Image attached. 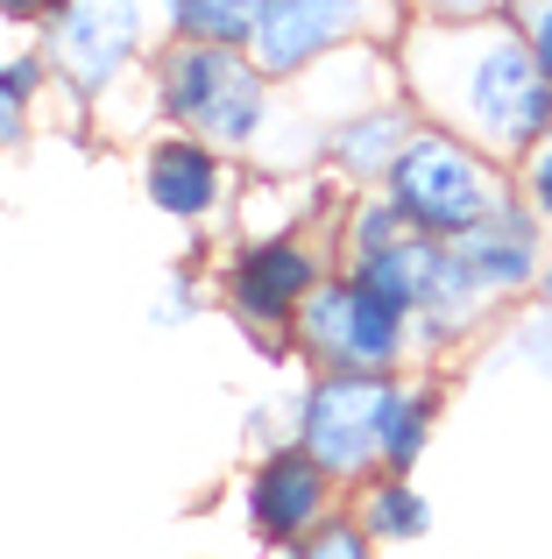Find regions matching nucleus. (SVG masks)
I'll use <instances>...</instances> for the list:
<instances>
[{
  "mask_svg": "<svg viewBox=\"0 0 552 559\" xmlns=\"http://www.w3.org/2000/svg\"><path fill=\"white\" fill-rule=\"evenodd\" d=\"M235 290H241V305H249L255 319H276V312L298 305V290H312V262H304L298 248H263V255L241 262Z\"/></svg>",
  "mask_w": 552,
  "mask_h": 559,
  "instance_id": "nucleus-9",
  "label": "nucleus"
},
{
  "mask_svg": "<svg viewBox=\"0 0 552 559\" xmlns=\"http://www.w3.org/2000/svg\"><path fill=\"white\" fill-rule=\"evenodd\" d=\"M389 135H397V128H389V114H375L369 128H347V135H340V156H347V164H375V156L389 150Z\"/></svg>",
  "mask_w": 552,
  "mask_h": 559,
  "instance_id": "nucleus-16",
  "label": "nucleus"
},
{
  "mask_svg": "<svg viewBox=\"0 0 552 559\" xmlns=\"http://www.w3.org/2000/svg\"><path fill=\"white\" fill-rule=\"evenodd\" d=\"M170 107H178V121H199L220 142H249L255 121H263V85L241 57L206 43V50H184L170 64Z\"/></svg>",
  "mask_w": 552,
  "mask_h": 559,
  "instance_id": "nucleus-4",
  "label": "nucleus"
},
{
  "mask_svg": "<svg viewBox=\"0 0 552 559\" xmlns=\"http://www.w3.org/2000/svg\"><path fill=\"white\" fill-rule=\"evenodd\" d=\"M135 28H142L135 0H71L57 14V57L79 85H107L135 50Z\"/></svg>",
  "mask_w": 552,
  "mask_h": 559,
  "instance_id": "nucleus-6",
  "label": "nucleus"
},
{
  "mask_svg": "<svg viewBox=\"0 0 552 559\" xmlns=\"http://www.w3.org/2000/svg\"><path fill=\"white\" fill-rule=\"evenodd\" d=\"M545 290H552V270H545Z\"/></svg>",
  "mask_w": 552,
  "mask_h": 559,
  "instance_id": "nucleus-24",
  "label": "nucleus"
},
{
  "mask_svg": "<svg viewBox=\"0 0 552 559\" xmlns=\"http://www.w3.org/2000/svg\"><path fill=\"white\" fill-rule=\"evenodd\" d=\"M149 199L164 213H206L213 205V156L199 142H164L149 156Z\"/></svg>",
  "mask_w": 552,
  "mask_h": 559,
  "instance_id": "nucleus-10",
  "label": "nucleus"
},
{
  "mask_svg": "<svg viewBox=\"0 0 552 559\" xmlns=\"http://www.w3.org/2000/svg\"><path fill=\"white\" fill-rule=\"evenodd\" d=\"M418 461V404L397 411V432H389V467H411Z\"/></svg>",
  "mask_w": 552,
  "mask_h": 559,
  "instance_id": "nucleus-18",
  "label": "nucleus"
},
{
  "mask_svg": "<svg viewBox=\"0 0 552 559\" xmlns=\"http://www.w3.org/2000/svg\"><path fill=\"white\" fill-rule=\"evenodd\" d=\"M319 510V467L312 461H269L263 481H255V518L263 532H298Z\"/></svg>",
  "mask_w": 552,
  "mask_h": 559,
  "instance_id": "nucleus-11",
  "label": "nucleus"
},
{
  "mask_svg": "<svg viewBox=\"0 0 552 559\" xmlns=\"http://www.w3.org/2000/svg\"><path fill=\"white\" fill-rule=\"evenodd\" d=\"M531 199H539L545 213H552V150L539 156V164H531Z\"/></svg>",
  "mask_w": 552,
  "mask_h": 559,
  "instance_id": "nucleus-21",
  "label": "nucleus"
},
{
  "mask_svg": "<svg viewBox=\"0 0 552 559\" xmlns=\"http://www.w3.org/2000/svg\"><path fill=\"white\" fill-rule=\"evenodd\" d=\"M397 411H404V396L389 390V382H369V369L333 376V382H319L312 404H304V447H312L319 467L355 475V467H369L375 453L389 447Z\"/></svg>",
  "mask_w": 552,
  "mask_h": 559,
  "instance_id": "nucleus-2",
  "label": "nucleus"
},
{
  "mask_svg": "<svg viewBox=\"0 0 552 559\" xmlns=\"http://www.w3.org/2000/svg\"><path fill=\"white\" fill-rule=\"evenodd\" d=\"M369 532H383V538H411V532H425V503H418L411 489H383L369 503Z\"/></svg>",
  "mask_w": 552,
  "mask_h": 559,
  "instance_id": "nucleus-14",
  "label": "nucleus"
},
{
  "mask_svg": "<svg viewBox=\"0 0 552 559\" xmlns=\"http://www.w3.org/2000/svg\"><path fill=\"white\" fill-rule=\"evenodd\" d=\"M304 559H369V552H361L355 532H326V538H312V552H304Z\"/></svg>",
  "mask_w": 552,
  "mask_h": 559,
  "instance_id": "nucleus-20",
  "label": "nucleus"
},
{
  "mask_svg": "<svg viewBox=\"0 0 552 559\" xmlns=\"http://www.w3.org/2000/svg\"><path fill=\"white\" fill-rule=\"evenodd\" d=\"M517 28H525L531 57H539V71L552 79V0H517Z\"/></svg>",
  "mask_w": 552,
  "mask_h": 559,
  "instance_id": "nucleus-15",
  "label": "nucleus"
},
{
  "mask_svg": "<svg viewBox=\"0 0 552 559\" xmlns=\"http://www.w3.org/2000/svg\"><path fill=\"white\" fill-rule=\"evenodd\" d=\"M460 114L482 128L496 150H525L531 135L552 128V79L539 71L531 43L517 36H482L460 71Z\"/></svg>",
  "mask_w": 552,
  "mask_h": 559,
  "instance_id": "nucleus-1",
  "label": "nucleus"
},
{
  "mask_svg": "<svg viewBox=\"0 0 552 559\" xmlns=\"http://www.w3.org/2000/svg\"><path fill=\"white\" fill-rule=\"evenodd\" d=\"M397 205L411 219H425V227H440V234H468V227L489 219L496 191H489L482 164H475L460 142L418 135V142H404V156H397Z\"/></svg>",
  "mask_w": 552,
  "mask_h": 559,
  "instance_id": "nucleus-3",
  "label": "nucleus"
},
{
  "mask_svg": "<svg viewBox=\"0 0 552 559\" xmlns=\"http://www.w3.org/2000/svg\"><path fill=\"white\" fill-rule=\"evenodd\" d=\"M36 8H50V0H0V14H36Z\"/></svg>",
  "mask_w": 552,
  "mask_h": 559,
  "instance_id": "nucleus-22",
  "label": "nucleus"
},
{
  "mask_svg": "<svg viewBox=\"0 0 552 559\" xmlns=\"http://www.w3.org/2000/svg\"><path fill=\"white\" fill-rule=\"evenodd\" d=\"M347 22H355V0H269L255 22V57H263V71H290L312 50L340 43Z\"/></svg>",
  "mask_w": 552,
  "mask_h": 559,
  "instance_id": "nucleus-7",
  "label": "nucleus"
},
{
  "mask_svg": "<svg viewBox=\"0 0 552 559\" xmlns=\"http://www.w3.org/2000/svg\"><path fill=\"white\" fill-rule=\"evenodd\" d=\"M468 276L482 290H511L531 276V248H525V227H475L468 234Z\"/></svg>",
  "mask_w": 552,
  "mask_h": 559,
  "instance_id": "nucleus-12",
  "label": "nucleus"
},
{
  "mask_svg": "<svg viewBox=\"0 0 552 559\" xmlns=\"http://www.w3.org/2000/svg\"><path fill=\"white\" fill-rule=\"evenodd\" d=\"M263 8L269 0H178V28L206 43H235V36H255Z\"/></svg>",
  "mask_w": 552,
  "mask_h": 559,
  "instance_id": "nucleus-13",
  "label": "nucleus"
},
{
  "mask_svg": "<svg viewBox=\"0 0 552 559\" xmlns=\"http://www.w3.org/2000/svg\"><path fill=\"white\" fill-rule=\"evenodd\" d=\"M440 8H446V14H475V8H482V0H440Z\"/></svg>",
  "mask_w": 552,
  "mask_h": 559,
  "instance_id": "nucleus-23",
  "label": "nucleus"
},
{
  "mask_svg": "<svg viewBox=\"0 0 552 559\" xmlns=\"http://www.w3.org/2000/svg\"><path fill=\"white\" fill-rule=\"evenodd\" d=\"M304 333H312L319 355L355 361V369H383L397 355V305L383 290L355 284V290H312L304 305Z\"/></svg>",
  "mask_w": 552,
  "mask_h": 559,
  "instance_id": "nucleus-5",
  "label": "nucleus"
},
{
  "mask_svg": "<svg viewBox=\"0 0 552 559\" xmlns=\"http://www.w3.org/2000/svg\"><path fill=\"white\" fill-rule=\"evenodd\" d=\"M397 248V213H361V255H383Z\"/></svg>",
  "mask_w": 552,
  "mask_h": 559,
  "instance_id": "nucleus-19",
  "label": "nucleus"
},
{
  "mask_svg": "<svg viewBox=\"0 0 552 559\" xmlns=\"http://www.w3.org/2000/svg\"><path fill=\"white\" fill-rule=\"evenodd\" d=\"M369 290H383L389 305H446V298H460V290H475V276H468V262H454V255H440V248H425V241H397V248H383V255H369V276H361Z\"/></svg>",
  "mask_w": 552,
  "mask_h": 559,
  "instance_id": "nucleus-8",
  "label": "nucleus"
},
{
  "mask_svg": "<svg viewBox=\"0 0 552 559\" xmlns=\"http://www.w3.org/2000/svg\"><path fill=\"white\" fill-rule=\"evenodd\" d=\"M28 85H36V71L28 64H8L0 71V135H14V128H22V93Z\"/></svg>",
  "mask_w": 552,
  "mask_h": 559,
  "instance_id": "nucleus-17",
  "label": "nucleus"
}]
</instances>
